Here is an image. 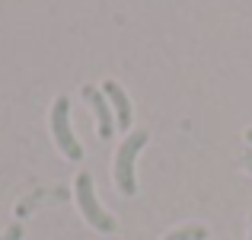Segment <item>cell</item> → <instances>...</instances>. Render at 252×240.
<instances>
[{
	"mask_svg": "<svg viewBox=\"0 0 252 240\" xmlns=\"http://www.w3.org/2000/svg\"><path fill=\"white\" fill-rule=\"evenodd\" d=\"M51 138H55V144L61 148V154L67 160L83 157V148L77 141L74 128H70V99L67 96H58L55 106H51Z\"/></svg>",
	"mask_w": 252,
	"mask_h": 240,
	"instance_id": "7a4b0ae2",
	"label": "cell"
},
{
	"mask_svg": "<svg viewBox=\"0 0 252 240\" xmlns=\"http://www.w3.org/2000/svg\"><path fill=\"white\" fill-rule=\"evenodd\" d=\"M249 240H252V215H249Z\"/></svg>",
	"mask_w": 252,
	"mask_h": 240,
	"instance_id": "30bf717a",
	"label": "cell"
},
{
	"mask_svg": "<svg viewBox=\"0 0 252 240\" xmlns=\"http://www.w3.org/2000/svg\"><path fill=\"white\" fill-rule=\"evenodd\" d=\"M243 166L252 173V151H246V154H243Z\"/></svg>",
	"mask_w": 252,
	"mask_h": 240,
	"instance_id": "ba28073f",
	"label": "cell"
},
{
	"mask_svg": "<svg viewBox=\"0 0 252 240\" xmlns=\"http://www.w3.org/2000/svg\"><path fill=\"white\" fill-rule=\"evenodd\" d=\"M246 141H249V144H252V128H249V131H246Z\"/></svg>",
	"mask_w": 252,
	"mask_h": 240,
	"instance_id": "9c48e42d",
	"label": "cell"
},
{
	"mask_svg": "<svg viewBox=\"0 0 252 240\" xmlns=\"http://www.w3.org/2000/svg\"><path fill=\"white\" fill-rule=\"evenodd\" d=\"M147 144V131H131L122 141L115 154V186L125 192V196H134L137 192V179H134V160L141 154V148Z\"/></svg>",
	"mask_w": 252,
	"mask_h": 240,
	"instance_id": "6da1fadb",
	"label": "cell"
},
{
	"mask_svg": "<svg viewBox=\"0 0 252 240\" xmlns=\"http://www.w3.org/2000/svg\"><path fill=\"white\" fill-rule=\"evenodd\" d=\"M77 208L83 211V218L90 221V228H96L99 234H112V231H115L112 215L99 205V199H96V189H93V176H90V173H80V176H77Z\"/></svg>",
	"mask_w": 252,
	"mask_h": 240,
	"instance_id": "3957f363",
	"label": "cell"
},
{
	"mask_svg": "<svg viewBox=\"0 0 252 240\" xmlns=\"http://www.w3.org/2000/svg\"><path fill=\"white\" fill-rule=\"evenodd\" d=\"M102 93L109 96V103H112V112H115V125L128 131L131 119H134V112H131V99H128V93H125L122 86L115 83V80H105V83H102Z\"/></svg>",
	"mask_w": 252,
	"mask_h": 240,
	"instance_id": "5b68a950",
	"label": "cell"
},
{
	"mask_svg": "<svg viewBox=\"0 0 252 240\" xmlns=\"http://www.w3.org/2000/svg\"><path fill=\"white\" fill-rule=\"evenodd\" d=\"M0 240H23V224H10V228H6V234L0 237Z\"/></svg>",
	"mask_w": 252,
	"mask_h": 240,
	"instance_id": "52a82bcc",
	"label": "cell"
},
{
	"mask_svg": "<svg viewBox=\"0 0 252 240\" xmlns=\"http://www.w3.org/2000/svg\"><path fill=\"white\" fill-rule=\"evenodd\" d=\"M204 237H208V228H201V224H185V228L166 234L163 240H204Z\"/></svg>",
	"mask_w": 252,
	"mask_h": 240,
	"instance_id": "8992f818",
	"label": "cell"
},
{
	"mask_svg": "<svg viewBox=\"0 0 252 240\" xmlns=\"http://www.w3.org/2000/svg\"><path fill=\"white\" fill-rule=\"evenodd\" d=\"M83 99L93 106V112H96V122H99V138H112V131L118 128L115 125V112H112V103L109 96H105L102 90H96V86H83Z\"/></svg>",
	"mask_w": 252,
	"mask_h": 240,
	"instance_id": "277c9868",
	"label": "cell"
}]
</instances>
